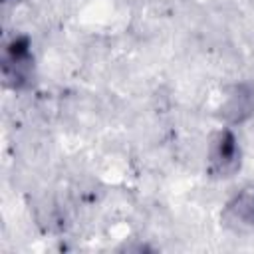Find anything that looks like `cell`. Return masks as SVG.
I'll use <instances>...</instances> for the list:
<instances>
[{
	"label": "cell",
	"mask_w": 254,
	"mask_h": 254,
	"mask_svg": "<svg viewBox=\"0 0 254 254\" xmlns=\"http://www.w3.org/2000/svg\"><path fill=\"white\" fill-rule=\"evenodd\" d=\"M2 79L10 89H26L34 81V56L26 36H16L4 46Z\"/></svg>",
	"instance_id": "cell-1"
},
{
	"label": "cell",
	"mask_w": 254,
	"mask_h": 254,
	"mask_svg": "<svg viewBox=\"0 0 254 254\" xmlns=\"http://www.w3.org/2000/svg\"><path fill=\"white\" fill-rule=\"evenodd\" d=\"M206 171L214 179H230L240 171L242 151L232 129L222 127L210 137L206 151Z\"/></svg>",
	"instance_id": "cell-2"
},
{
	"label": "cell",
	"mask_w": 254,
	"mask_h": 254,
	"mask_svg": "<svg viewBox=\"0 0 254 254\" xmlns=\"http://www.w3.org/2000/svg\"><path fill=\"white\" fill-rule=\"evenodd\" d=\"M220 218L230 232L254 236V185L240 189L224 204Z\"/></svg>",
	"instance_id": "cell-3"
},
{
	"label": "cell",
	"mask_w": 254,
	"mask_h": 254,
	"mask_svg": "<svg viewBox=\"0 0 254 254\" xmlns=\"http://www.w3.org/2000/svg\"><path fill=\"white\" fill-rule=\"evenodd\" d=\"M220 111L228 123H242L248 117H252L254 115V83L240 81L232 85Z\"/></svg>",
	"instance_id": "cell-4"
}]
</instances>
